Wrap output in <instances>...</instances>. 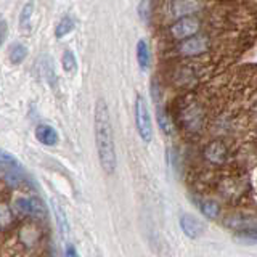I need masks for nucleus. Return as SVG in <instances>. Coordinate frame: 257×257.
Listing matches in <instances>:
<instances>
[{
    "mask_svg": "<svg viewBox=\"0 0 257 257\" xmlns=\"http://www.w3.org/2000/svg\"><path fill=\"white\" fill-rule=\"evenodd\" d=\"M93 127H95V143H96V151H98L100 166L106 174H112L116 171L117 158H116L114 135H112L109 109L106 101L103 98L96 100Z\"/></svg>",
    "mask_w": 257,
    "mask_h": 257,
    "instance_id": "nucleus-1",
    "label": "nucleus"
},
{
    "mask_svg": "<svg viewBox=\"0 0 257 257\" xmlns=\"http://www.w3.org/2000/svg\"><path fill=\"white\" fill-rule=\"evenodd\" d=\"M135 124H137V131H139L140 139L145 143H150L153 139V122H151L148 104L142 95L137 96V100H135Z\"/></svg>",
    "mask_w": 257,
    "mask_h": 257,
    "instance_id": "nucleus-2",
    "label": "nucleus"
},
{
    "mask_svg": "<svg viewBox=\"0 0 257 257\" xmlns=\"http://www.w3.org/2000/svg\"><path fill=\"white\" fill-rule=\"evenodd\" d=\"M199 31V21L195 18V16H182V18L174 23L171 26V34L174 39L177 40H183L190 36L198 34Z\"/></svg>",
    "mask_w": 257,
    "mask_h": 257,
    "instance_id": "nucleus-3",
    "label": "nucleus"
},
{
    "mask_svg": "<svg viewBox=\"0 0 257 257\" xmlns=\"http://www.w3.org/2000/svg\"><path fill=\"white\" fill-rule=\"evenodd\" d=\"M15 206L24 215L37 217V219L45 217V207L39 198H18L15 201Z\"/></svg>",
    "mask_w": 257,
    "mask_h": 257,
    "instance_id": "nucleus-4",
    "label": "nucleus"
},
{
    "mask_svg": "<svg viewBox=\"0 0 257 257\" xmlns=\"http://www.w3.org/2000/svg\"><path fill=\"white\" fill-rule=\"evenodd\" d=\"M185 42L180 45V53L182 55H199L207 50V37L204 36H190L183 39Z\"/></svg>",
    "mask_w": 257,
    "mask_h": 257,
    "instance_id": "nucleus-5",
    "label": "nucleus"
},
{
    "mask_svg": "<svg viewBox=\"0 0 257 257\" xmlns=\"http://www.w3.org/2000/svg\"><path fill=\"white\" fill-rule=\"evenodd\" d=\"M199 8H201V4L198 0H174L171 7H169V12H171V16L182 18V16L198 12Z\"/></svg>",
    "mask_w": 257,
    "mask_h": 257,
    "instance_id": "nucleus-6",
    "label": "nucleus"
},
{
    "mask_svg": "<svg viewBox=\"0 0 257 257\" xmlns=\"http://www.w3.org/2000/svg\"><path fill=\"white\" fill-rule=\"evenodd\" d=\"M180 227L188 238H198V236H201V233L204 231L203 222L198 220L196 217H193L190 214H183L180 217Z\"/></svg>",
    "mask_w": 257,
    "mask_h": 257,
    "instance_id": "nucleus-7",
    "label": "nucleus"
},
{
    "mask_svg": "<svg viewBox=\"0 0 257 257\" xmlns=\"http://www.w3.org/2000/svg\"><path fill=\"white\" fill-rule=\"evenodd\" d=\"M36 139L47 147H55L60 142V135L55 131V127L48 124H40L36 127Z\"/></svg>",
    "mask_w": 257,
    "mask_h": 257,
    "instance_id": "nucleus-8",
    "label": "nucleus"
},
{
    "mask_svg": "<svg viewBox=\"0 0 257 257\" xmlns=\"http://www.w3.org/2000/svg\"><path fill=\"white\" fill-rule=\"evenodd\" d=\"M227 147L222 142H212L207 145V148L204 150V156L207 161H211L212 164H222L227 159Z\"/></svg>",
    "mask_w": 257,
    "mask_h": 257,
    "instance_id": "nucleus-9",
    "label": "nucleus"
},
{
    "mask_svg": "<svg viewBox=\"0 0 257 257\" xmlns=\"http://www.w3.org/2000/svg\"><path fill=\"white\" fill-rule=\"evenodd\" d=\"M137 61H139V66L142 68V71H147L150 66L151 56H150V47L147 44V40L140 39L137 42Z\"/></svg>",
    "mask_w": 257,
    "mask_h": 257,
    "instance_id": "nucleus-10",
    "label": "nucleus"
},
{
    "mask_svg": "<svg viewBox=\"0 0 257 257\" xmlns=\"http://www.w3.org/2000/svg\"><path fill=\"white\" fill-rule=\"evenodd\" d=\"M196 204L199 211L203 212L207 219H217L219 215V204L212 199H196Z\"/></svg>",
    "mask_w": 257,
    "mask_h": 257,
    "instance_id": "nucleus-11",
    "label": "nucleus"
},
{
    "mask_svg": "<svg viewBox=\"0 0 257 257\" xmlns=\"http://www.w3.org/2000/svg\"><path fill=\"white\" fill-rule=\"evenodd\" d=\"M72 29H74V21H72L71 16H64V18H61L60 23L56 24L55 36L56 39H63V37H66Z\"/></svg>",
    "mask_w": 257,
    "mask_h": 257,
    "instance_id": "nucleus-12",
    "label": "nucleus"
},
{
    "mask_svg": "<svg viewBox=\"0 0 257 257\" xmlns=\"http://www.w3.org/2000/svg\"><path fill=\"white\" fill-rule=\"evenodd\" d=\"M55 207V217H56V223H58V228L61 231L63 236H68L69 235V223H68V217L66 214L63 212L61 206H58L56 203H52Z\"/></svg>",
    "mask_w": 257,
    "mask_h": 257,
    "instance_id": "nucleus-13",
    "label": "nucleus"
},
{
    "mask_svg": "<svg viewBox=\"0 0 257 257\" xmlns=\"http://www.w3.org/2000/svg\"><path fill=\"white\" fill-rule=\"evenodd\" d=\"M61 64H63L64 72H68V74H74V72H76V69H77V61H76V56L72 55L71 50H66V52L63 53Z\"/></svg>",
    "mask_w": 257,
    "mask_h": 257,
    "instance_id": "nucleus-14",
    "label": "nucleus"
},
{
    "mask_svg": "<svg viewBox=\"0 0 257 257\" xmlns=\"http://www.w3.org/2000/svg\"><path fill=\"white\" fill-rule=\"evenodd\" d=\"M28 56V48L21 44H15L10 50V61L13 64H20L24 61V58Z\"/></svg>",
    "mask_w": 257,
    "mask_h": 257,
    "instance_id": "nucleus-15",
    "label": "nucleus"
},
{
    "mask_svg": "<svg viewBox=\"0 0 257 257\" xmlns=\"http://www.w3.org/2000/svg\"><path fill=\"white\" fill-rule=\"evenodd\" d=\"M156 117H158V124H159V127H161V131H163L166 135L174 134V127H172L171 119L167 117V114H166V112H164L163 109H158Z\"/></svg>",
    "mask_w": 257,
    "mask_h": 257,
    "instance_id": "nucleus-16",
    "label": "nucleus"
},
{
    "mask_svg": "<svg viewBox=\"0 0 257 257\" xmlns=\"http://www.w3.org/2000/svg\"><path fill=\"white\" fill-rule=\"evenodd\" d=\"M0 164L5 167H10V169H21L18 159H16L12 153H8L5 150H0Z\"/></svg>",
    "mask_w": 257,
    "mask_h": 257,
    "instance_id": "nucleus-17",
    "label": "nucleus"
},
{
    "mask_svg": "<svg viewBox=\"0 0 257 257\" xmlns=\"http://www.w3.org/2000/svg\"><path fill=\"white\" fill-rule=\"evenodd\" d=\"M32 12H34V4H32V2H28L26 5L23 7L21 15H20V24H21V26H24V24L31 20Z\"/></svg>",
    "mask_w": 257,
    "mask_h": 257,
    "instance_id": "nucleus-18",
    "label": "nucleus"
},
{
    "mask_svg": "<svg viewBox=\"0 0 257 257\" xmlns=\"http://www.w3.org/2000/svg\"><path fill=\"white\" fill-rule=\"evenodd\" d=\"M139 13H140V18L143 21H148L150 20V0H142L140 7H139Z\"/></svg>",
    "mask_w": 257,
    "mask_h": 257,
    "instance_id": "nucleus-19",
    "label": "nucleus"
},
{
    "mask_svg": "<svg viewBox=\"0 0 257 257\" xmlns=\"http://www.w3.org/2000/svg\"><path fill=\"white\" fill-rule=\"evenodd\" d=\"M7 31H8V28H7V21L0 16V45H2V42L5 40V37H7Z\"/></svg>",
    "mask_w": 257,
    "mask_h": 257,
    "instance_id": "nucleus-20",
    "label": "nucleus"
},
{
    "mask_svg": "<svg viewBox=\"0 0 257 257\" xmlns=\"http://www.w3.org/2000/svg\"><path fill=\"white\" fill-rule=\"evenodd\" d=\"M66 255H71V257L77 255L76 249H74V246H72V244H68V246H66Z\"/></svg>",
    "mask_w": 257,
    "mask_h": 257,
    "instance_id": "nucleus-21",
    "label": "nucleus"
}]
</instances>
